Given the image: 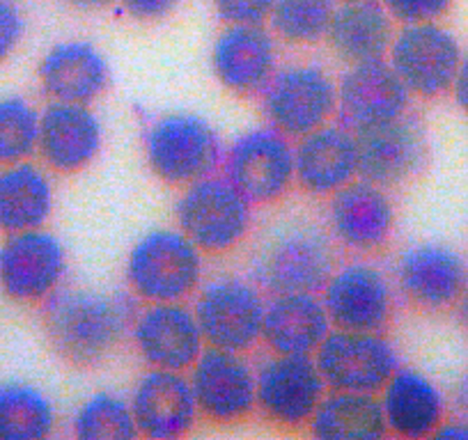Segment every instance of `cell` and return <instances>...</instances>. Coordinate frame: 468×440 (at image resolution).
Returning a JSON list of instances; mask_svg holds the SVG:
<instances>
[{"mask_svg":"<svg viewBox=\"0 0 468 440\" xmlns=\"http://www.w3.org/2000/svg\"><path fill=\"white\" fill-rule=\"evenodd\" d=\"M71 7L76 10H85V12H94V10H103V7H111L115 0H67Z\"/></svg>","mask_w":468,"mask_h":440,"instance_id":"obj_40","label":"cell"},{"mask_svg":"<svg viewBox=\"0 0 468 440\" xmlns=\"http://www.w3.org/2000/svg\"><path fill=\"white\" fill-rule=\"evenodd\" d=\"M390 19L402 26L430 24L443 19L452 7V0H381Z\"/></svg>","mask_w":468,"mask_h":440,"instance_id":"obj_34","label":"cell"},{"mask_svg":"<svg viewBox=\"0 0 468 440\" xmlns=\"http://www.w3.org/2000/svg\"><path fill=\"white\" fill-rule=\"evenodd\" d=\"M308 424L322 440H377L388 434L381 402L372 393L326 390Z\"/></svg>","mask_w":468,"mask_h":440,"instance_id":"obj_29","label":"cell"},{"mask_svg":"<svg viewBox=\"0 0 468 440\" xmlns=\"http://www.w3.org/2000/svg\"><path fill=\"white\" fill-rule=\"evenodd\" d=\"M402 294L422 309H445L462 299L468 285V267L450 246L427 244L404 250L398 262Z\"/></svg>","mask_w":468,"mask_h":440,"instance_id":"obj_22","label":"cell"},{"mask_svg":"<svg viewBox=\"0 0 468 440\" xmlns=\"http://www.w3.org/2000/svg\"><path fill=\"white\" fill-rule=\"evenodd\" d=\"M214 7L228 26H264L273 0H214Z\"/></svg>","mask_w":468,"mask_h":440,"instance_id":"obj_35","label":"cell"},{"mask_svg":"<svg viewBox=\"0 0 468 440\" xmlns=\"http://www.w3.org/2000/svg\"><path fill=\"white\" fill-rule=\"evenodd\" d=\"M331 319L317 294H276L267 303L262 342L271 353L314 356L331 333Z\"/></svg>","mask_w":468,"mask_h":440,"instance_id":"obj_26","label":"cell"},{"mask_svg":"<svg viewBox=\"0 0 468 440\" xmlns=\"http://www.w3.org/2000/svg\"><path fill=\"white\" fill-rule=\"evenodd\" d=\"M26 33V19L15 0H0V62L15 56Z\"/></svg>","mask_w":468,"mask_h":440,"instance_id":"obj_36","label":"cell"},{"mask_svg":"<svg viewBox=\"0 0 468 440\" xmlns=\"http://www.w3.org/2000/svg\"><path fill=\"white\" fill-rule=\"evenodd\" d=\"M191 388L200 415L229 424L241 422L258 408L255 370L244 353L209 347L191 367Z\"/></svg>","mask_w":468,"mask_h":440,"instance_id":"obj_15","label":"cell"},{"mask_svg":"<svg viewBox=\"0 0 468 440\" xmlns=\"http://www.w3.org/2000/svg\"><path fill=\"white\" fill-rule=\"evenodd\" d=\"M258 408L281 426H303L326 394V383L313 356L271 353L255 370Z\"/></svg>","mask_w":468,"mask_h":440,"instance_id":"obj_14","label":"cell"},{"mask_svg":"<svg viewBox=\"0 0 468 440\" xmlns=\"http://www.w3.org/2000/svg\"><path fill=\"white\" fill-rule=\"evenodd\" d=\"M450 92H452L454 103L459 106V110H463V115H468V56L462 58V65H459Z\"/></svg>","mask_w":468,"mask_h":440,"instance_id":"obj_38","label":"cell"},{"mask_svg":"<svg viewBox=\"0 0 468 440\" xmlns=\"http://www.w3.org/2000/svg\"><path fill=\"white\" fill-rule=\"evenodd\" d=\"M177 225L202 253H229L249 236L253 202L228 177H202L184 186L175 206Z\"/></svg>","mask_w":468,"mask_h":440,"instance_id":"obj_4","label":"cell"},{"mask_svg":"<svg viewBox=\"0 0 468 440\" xmlns=\"http://www.w3.org/2000/svg\"><path fill=\"white\" fill-rule=\"evenodd\" d=\"M193 312L207 347L246 353L262 340L267 300L258 282L223 276L197 291Z\"/></svg>","mask_w":468,"mask_h":440,"instance_id":"obj_6","label":"cell"},{"mask_svg":"<svg viewBox=\"0 0 468 440\" xmlns=\"http://www.w3.org/2000/svg\"><path fill=\"white\" fill-rule=\"evenodd\" d=\"M319 294L335 328L384 333L393 319V285L375 264L351 262L335 268Z\"/></svg>","mask_w":468,"mask_h":440,"instance_id":"obj_13","label":"cell"},{"mask_svg":"<svg viewBox=\"0 0 468 440\" xmlns=\"http://www.w3.org/2000/svg\"><path fill=\"white\" fill-rule=\"evenodd\" d=\"M225 177L253 204L282 200L296 183L294 147L290 138L273 127H258L241 133L223 159Z\"/></svg>","mask_w":468,"mask_h":440,"instance_id":"obj_8","label":"cell"},{"mask_svg":"<svg viewBox=\"0 0 468 440\" xmlns=\"http://www.w3.org/2000/svg\"><path fill=\"white\" fill-rule=\"evenodd\" d=\"M434 438L468 440V417H457V420H448V417H445L443 424L436 429Z\"/></svg>","mask_w":468,"mask_h":440,"instance_id":"obj_39","label":"cell"},{"mask_svg":"<svg viewBox=\"0 0 468 440\" xmlns=\"http://www.w3.org/2000/svg\"><path fill=\"white\" fill-rule=\"evenodd\" d=\"M147 165L161 182L188 186L214 174L223 159V145L202 115L168 113L156 120L145 138Z\"/></svg>","mask_w":468,"mask_h":440,"instance_id":"obj_5","label":"cell"},{"mask_svg":"<svg viewBox=\"0 0 468 440\" xmlns=\"http://www.w3.org/2000/svg\"><path fill=\"white\" fill-rule=\"evenodd\" d=\"M39 85L51 101L92 103L108 88L111 69L103 53L90 42L69 39L47 51L39 62Z\"/></svg>","mask_w":468,"mask_h":440,"instance_id":"obj_24","label":"cell"},{"mask_svg":"<svg viewBox=\"0 0 468 440\" xmlns=\"http://www.w3.org/2000/svg\"><path fill=\"white\" fill-rule=\"evenodd\" d=\"M379 402L388 434L399 438H430L445 420V399L439 385L409 367L393 372L381 388Z\"/></svg>","mask_w":468,"mask_h":440,"instance_id":"obj_25","label":"cell"},{"mask_svg":"<svg viewBox=\"0 0 468 440\" xmlns=\"http://www.w3.org/2000/svg\"><path fill=\"white\" fill-rule=\"evenodd\" d=\"M314 362L328 390L381 393L399 367L395 347L381 333L335 328L314 351Z\"/></svg>","mask_w":468,"mask_h":440,"instance_id":"obj_9","label":"cell"},{"mask_svg":"<svg viewBox=\"0 0 468 440\" xmlns=\"http://www.w3.org/2000/svg\"><path fill=\"white\" fill-rule=\"evenodd\" d=\"M462 47L457 37L439 21L404 26L395 33L388 62L416 97L436 99L450 92L462 65Z\"/></svg>","mask_w":468,"mask_h":440,"instance_id":"obj_10","label":"cell"},{"mask_svg":"<svg viewBox=\"0 0 468 440\" xmlns=\"http://www.w3.org/2000/svg\"><path fill=\"white\" fill-rule=\"evenodd\" d=\"M132 340L138 356L154 370L184 372L205 351L196 312L177 303H150L136 314Z\"/></svg>","mask_w":468,"mask_h":440,"instance_id":"obj_16","label":"cell"},{"mask_svg":"<svg viewBox=\"0 0 468 440\" xmlns=\"http://www.w3.org/2000/svg\"><path fill=\"white\" fill-rule=\"evenodd\" d=\"M260 97L269 127L287 138L308 136L337 113L335 80L317 65L282 67Z\"/></svg>","mask_w":468,"mask_h":440,"instance_id":"obj_7","label":"cell"},{"mask_svg":"<svg viewBox=\"0 0 468 440\" xmlns=\"http://www.w3.org/2000/svg\"><path fill=\"white\" fill-rule=\"evenodd\" d=\"M216 80L239 97H258L278 71V48L264 26H228L211 51Z\"/></svg>","mask_w":468,"mask_h":440,"instance_id":"obj_20","label":"cell"},{"mask_svg":"<svg viewBox=\"0 0 468 440\" xmlns=\"http://www.w3.org/2000/svg\"><path fill=\"white\" fill-rule=\"evenodd\" d=\"M328 218L333 236L354 253L384 248L395 227V209L386 188L361 177L333 193Z\"/></svg>","mask_w":468,"mask_h":440,"instance_id":"obj_21","label":"cell"},{"mask_svg":"<svg viewBox=\"0 0 468 440\" xmlns=\"http://www.w3.org/2000/svg\"><path fill=\"white\" fill-rule=\"evenodd\" d=\"M459 403H462L463 413H466V417H468V374L463 376L462 388H459Z\"/></svg>","mask_w":468,"mask_h":440,"instance_id":"obj_42","label":"cell"},{"mask_svg":"<svg viewBox=\"0 0 468 440\" xmlns=\"http://www.w3.org/2000/svg\"><path fill=\"white\" fill-rule=\"evenodd\" d=\"M358 177L381 188L411 182L430 161V141L425 124L404 113L390 122L358 129Z\"/></svg>","mask_w":468,"mask_h":440,"instance_id":"obj_11","label":"cell"},{"mask_svg":"<svg viewBox=\"0 0 468 440\" xmlns=\"http://www.w3.org/2000/svg\"><path fill=\"white\" fill-rule=\"evenodd\" d=\"M74 435L80 440H129L138 435L132 403L112 393H97L74 415Z\"/></svg>","mask_w":468,"mask_h":440,"instance_id":"obj_32","label":"cell"},{"mask_svg":"<svg viewBox=\"0 0 468 440\" xmlns=\"http://www.w3.org/2000/svg\"><path fill=\"white\" fill-rule=\"evenodd\" d=\"M51 177L47 168L33 161L3 165L0 168V232L15 235V232L37 230L44 227L53 211Z\"/></svg>","mask_w":468,"mask_h":440,"instance_id":"obj_28","label":"cell"},{"mask_svg":"<svg viewBox=\"0 0 468 440\" xmlns=\"http://www.w3.org/2000/svg\"><path fill=\"white\" fill-rule=\"evenodd\" d=\"M120 3L138 21L165 19L179 5V0H120Z\"/></svg>","mask_w":468,"mask_h":440,"instance_id":"obj_37","label":"cell"},{"mask_svg":"<svg viewBox=\"0 0 468 440\" xmlns=\"http://www.w3.org/2000/svg\"><path fill=\"white\" fill-rule=\"evenodd\" d=\"M457 303H459V317H462L463 326L468 328V285H466V289H463L462 299H459Z\"/></svg>","mask_w":468,"mask_h":440,"instance_id":"obj_41","label":"cell"},{"mask_svg":"<svg viewBox=\"0 0 468 440\" xmlns=\"http://www.w3.org/2000/svg\"><path fill=\"white\" fill-rule=\"evenodd\" d=\"M411 92L388 60L349 65L337 83V115L351 131L409 113Z\"/></svg>","mask_w":468,"mask_h":440,"instance_id":"obj_17","label":"cell"},{"mask_svg":"<svg viewBox=\"0 0 468 440\" xmlns=\"http://www.w3.org/2000/svg\"><path fill=\"white\" fill-rule=\"evenodd\" d=\"M393 37V19L379 0L340 3L326 33L331 51L346 65L384 60Z\"/></svg>","mask_w":468,"mask_h":440,"instance_id":"obj_27","label":"cell"},{"mask_svg":"<svg viewBox=\"0 0 468 440\" xmlns=\"http://www.w3.org/2000/svg\"><path fill=\"white\" fill-rule=\"evenodd\" d=\"M129 403L138 435L154 440L182 438L191 434L200 417L191 381L173 370L152 367L136 383Z\"/></svg>","mask_w":468,"mask_h":440,"instance_id":"obj_19","label":"cell"},{"mask_svg":"<svg viewBox=\"0 0 468 440\" xmlns=\"http://www.w3.org/2000/svg\"><path fill=\"white\" fill-rule=\"evenodd\" d=\"M39 110L21 94L0 97V168L37 154Z\"/></svg>","mask_w":468,"mask_h":440,"instance_id":"obj_33","label":"cell"},{"mask_svg":"<svg viewBox=\"0 0 468 440\" xmlns=\"http://www.w3.org/2000/svg\"><path fill=\"white\" fill-rule=\"evenodd\" d=\"M205 273L202 250L182 230H152L133 244L124 276L145 303H177L196 294Z\"/></svg>","mask_w":468,"mask_h":440,"instance_id":"obj_3","label":"cell"},{"mask_svg":"<svg viewBox=\"0 0 468 440\" xmlns=\"http://www.w3.org/2000/svg\"><path fill=\"white\" fill-rule=\"evenodd\" d=\"M296 183L310 195H333L358 177L356 136L345 124H324L294 147Z\"/></svg>","mask_w":468,"mask_h":440,"instance_id":"obj_23","label":"cell"},{"mask_svg":"<svg viewBox=\"0 0 468 440\" xmlns=\"http://www.w3.org/2000/svg\"><path fill=\"white\" fill-rule=\"evenodd\" d=\"M253 280L269 294H319L335 271L331 239L308 220L278 225L255 253Z\"/></svg>","mask_w":468,"mask_h":440,"instance_id":"obj_2","label":"cell"},{"mask_svg":"<svg viewBox=\"0 0 468 440\" xmlns=\"http://www.w3.org/2000/svg\"><path fill=\"white\" fill-rule=\"evenodd\" d=\"M101 145V122L88 103L51 101L39 110L37 154L53 173H80L97 159Z\"/></svg>","mask_w":468,"mask_h":440,"instance_id":"obj_18","label":"cell"},{"mask_svg":"<svg viewBox=\"0 0 468 440\" xmlns=\"http://www.w3.org/2000/svg\"><path fill=\"white\" fill-rule=\"evenodd\" d=\"M335 3H356V0H335Z\"/></svg>","mask_w":468,"mask_h":440,"instance_id":"obj_43","label":"cell"},{"mask_svg":"<svg viewBox=\"0 0 468 440\" xmlns=\"http://www.w3.org/2000/svg\"><path fill=\"white\" fill-rule=\"evenodd\" d=\"M335 0H273L271 28L276 37L294 47H310L326 39Z\"/></svg>","mask_w":468,"mask_h":440,"instance_id":"obj_31","label":"cell"},{"mask_svg":"<svg viewBox=\"0 0 468 440\" xmlns=\"http://www.w3.org/2000/svg\"><path fill=\"white\" fill-rule=\"evenodd\" d=\"M65 273V246L44 227L5 235L0 244V291L16 303H44Z\"/></svg>","mask_w":468,"mask_h":440,"instance_id":"obj_12","label":"cell"},{"mask_svg":"<svg viewBox=\"0 0 468 440\" xmlns=\"http://www.w3.org/2000/svg\"><path fill=\"white\" fill-rule=\"evenodd\" d=\"M56 429V408L37 385L0 383V440H42Z\"/></svg>","mask_w":468,"mask_h":440,"instance_id":"obj_30","label":"cell"},{"mask_svg":"<svg viewBox=\"0 0 468 440\" xmlns=\"http://www.w3.org/2000/svg\"><path fill=\"white\" fill-rule=\"evenodd\" d=\"M132 296L99 289H58L44 300V330L53 351L76 367L106 362L132 335Z\"/></svg>","mask_w":468,"mask_h":440,"instance_id":"obj_1","label":"cell"}]
</instances>
